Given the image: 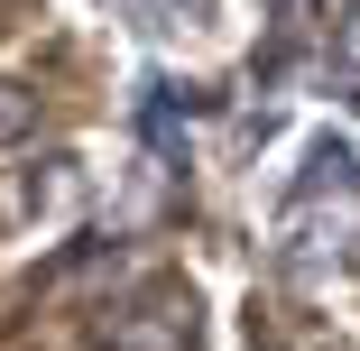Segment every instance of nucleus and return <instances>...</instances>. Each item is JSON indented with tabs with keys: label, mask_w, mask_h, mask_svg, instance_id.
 I'll use <instances>...</instances> for the list:
<instances>
[{
	"label": "nucleus",
	"mask_w": 360,
	"mask_h": 351,
	"mask_svg": "<svg viewBox=\"0 0 360 351\" xmlns=\"http://www.w3.org/2000/svg\"><path fill=\"white\" fill-rule=\"evenodd\" d=\"M333 75H342V84H360V0L333 19Z\"/></svg>",
	"instance_id": "f03ea898"
},
{
	"label": "nucleus",
	"mask_w": 360,
	"mask_h": 351,
	"mask_svg": "<svg viewBox=\"0 0 360 351\" xmlns=\"http://www.w3.org/2000/svg\"><path fill=\"white\" fill-rule=\"evenodd\" d=\"M102 342H111V351H185V342H194V296L167 287V277H148L139 296L102 305Z\"/></svg>",
	"instance_id": "f257e3e1"
},
{
	"label": "nucleus",
	"mask_w": 360,
	"mask_h": 351,
	"mask_svg": "<svg viewBox=\"0 0 360 351\" xmlns=\"http://www.w3.org/2000/svg\"><path fill=\"white\" fill-rule=\"evenodd\" d=\"M28 129H37V93L0 84V139H28Z\"/></svg>",
	"instance_id": "7ed1b4c3"
}]
</instances>
